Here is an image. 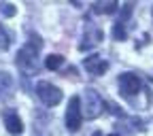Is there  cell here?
Wrapping results in <instances>:
<instances>
[{
	"instance_id": "1",
	"label": "cell",
	"mask_w": 153,
	"mask_h": 136,
	"mask_svg": "<svg viewBox=\"0 0 153 136\" xmlns=\"http://www.w3.org/2000/svg\"><path fill=\"white\" fill-rule=\"evenodd\" d=\"M81 121H83L81 98H79V96H72L70 102H68V109H66V128L70 132H76V130L81 128Z\"/></svg>"
},
{
	"instance_id": "2",
	"label": "cell",
	"mask_w": 153,
	"mask_h": 136,
	"mask_svg": "<svg viewBox=\"0 0 153 136\" xmlns=\"http://www.w3.org/2000/svg\"><path fill=\"white\" fill-rule=\"evenodd\" d=\"M36 94L43 100V104H47V106H55L62 100V89L55 87L53 83H47V81H41L36 85Z\"/></svg>"
},
{
	"instance_id": "3",
	"label": "cell",
	"mask_w": 153,
	"mask_h": 136,
	"mask_svg": "<svg viewBox=\"0 0 153 136\" xmlns=\"http://www.w3.org/2000/svg\"><path fill=\"white\" fill-rule=\"evenodd\" d=\"M119 85H121V94L128 96V98H130V96H136L140 91V87H143L140 79L136 74H132V72H126V74L119 77Z\"/></svg>"
},
{
	"instance_id": "4",
	"label": "cell",
	"mask_w": 153,
	"mask_h": 136,
	"mask_svg": "<svg viewBox=\"0 0 153 136\" xmlns=\"http://www.w3.org/2000/svg\"><path fill=\"white\" fill-rule=\"evenodd\" d=\"M83 66H85L91 74H104V72H106V68H108V62L100 60L98 55H91V57H87V60L83 62Z\"/></svg>"
},
{
	"instance_id": "5",
	"label": "cell",
	"mask_w": 153,
	"mask_h": 136,
	"mask_svg": "<svg viewBox=\"0 0 153 136\" xmlns=\"http://www.w3.org/2000/svg\"><path fill=\"white\" fill-rule=\"evenodd\" d=\"M4 126H7V130L11 132V134H22L24 132V123H22V119H19V115L17 113H4Z\"/></svg>"
},
{
	"instance_id": "6",
	"label": "cell",
	"mask_w": 153,
	"mask_h": 136,
	"mask_svg": "<svg viewBox=\"0 0 153 136\" xmlns=\"http://www.w3.org/2000/svg\"><path fill=\"white\" fill-rule=\"evenodd\" d=\"M62 64H64V57H62V55H57V53L47 55V60H45L47 70H60V66H62Z\"/></svg>"
},
{
	"instance_id": "7",
	"label": "cell",
	"mask_w": 153,
	"mask_h": 136,
	"mask_svg": "<svg viewBox=\"0 0 153 136\" xmlns=\"http://www.w3.org/2000/svg\"><path fill=\"white\" fill-rule=\"evenodd\" d=\"M113 38H117V41H123V38H126V28H123V24H115V26H113Z\"/></svg>"
},
{
	"instance_id": "8",
	"label": "cell",
	"mask_w": 153,
	"mask_h": 136,
	"mask_svg": "<svg viewBox=\"0 0 153 136\" xmlns=\"http://www.w3.org/2000/svg\"><path fill=\"white\" fill-rule=\"evenodd\" d=\"M115 9H117V4H115V2H111V4H102V7H98V4L94 7L96 13H113Z\"/></svg>"
},
{
	"instance_id": "9",
	"label": "cell",
	"mask_w": 153,
	"mask_h": 136,
	"mask_svg": "<svg viewBox=\"0 0 153 136\" xmlns=\"http://www.w3.org/2000/svg\"><path fill=\"white\" fill-rule=\"evenodd\" d=\"M0 45H2L4 49L9 47V36H7V32L2 30V26H0Z\"/></svg>"
},
{
	"instance_id": "10",
	"label": "cell",
	"mask_w": 153,
	"mask_h": 136,
	"mask_svg": "<svg viewBox=\"0 0 153 136\" xmlns=\"http://www.w3.org/2000/svg\"><path fill=\"white\" fill-rule=\"evenodd\" d=\"M4 13L7 15H15V7H4Z\"/></svg>"
},
{
	"instance_id": "11",
	"label": "cell",
	"mask_w": 153,
	"mask_h": 136,
	"mask_svg": "<svg viewBox=\"0 0 153 136\" xmlns=\"http://www.w3.org/2000/svg\"><path fill=\"white\" fill-rule=\"evenodd\" d=\"M108 136H119V134H108Z\"/></svg>"
}]
</instances>
